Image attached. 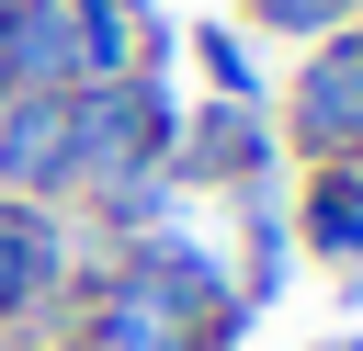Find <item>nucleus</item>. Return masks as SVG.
<instances>
[{"mask_svg":"<svg viewBox=\"0 0 363 351\" xmlns=\"http://www.w3.org/2000/svg\"><path fill=\"white\" fill-rule=\"evenodd\" d=\"M34 283H45V226H34V215H0V317H11Z\"/></svg>","mask_w":363,"mask_h":351,"instance_id":"obj_1","label":"nucleus"},{"mask_svg":"<svg viewBox=\"0 0 363 351\" xmlns=\"http://www.w3.org/2000/svg\"><path fill=\"white\" fill-rule=\"evenodd\" d=\"M318 238H329V249H363V204H352V181L318 204Z\"/></svg>","mask_w":363,"mask_h":351,"instance_id":"obj_2","label":"nucleus"},{"mask_svg":"<svg viewBox=\"0 0 363 351\" xmlns=\"http://www.w3.org/2000/svg\"><path fill=\"white\" fill-rule=\"evenodd\" d=\"M261 11H272V23H329L340 0H261Z\"/></svg>","mask_w":363,"mask_h":351,"instance_id":"obj_3","label":"nucleus"},{"mask_svg":"<svg viewBox=\"0 0 363 351\" xmlns=\"http://www.w3.org/2000/svg\"><path fill=\"white\" fill-rule=\"evenodd\" d=\"M352 351H363V340H352Z\"/></svg>","mask_w":363,"mask_h":351,"instance_id":"obj_4","label":"nucleus"}]
</instances>
